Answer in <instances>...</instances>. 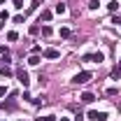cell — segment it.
<instances>
[{
  "mask_svg": "<svg viewBox=\"0 0 121 121\" xmlns=\"http://www.w3.org/2000/svg\"><path fill=\"white\" fill-rule=\"evenodd\" d=\"M14 7H16V9H21V7H23V0H14Z\"/></svg>",
  "mask_w": 121,
  "mask_h": 121,
  "instance_id": "cell-20",
  "label": "cell"
},
{
  "mask_svg": "<svg viewBox=\"0 0 121 121\" xmlns=\"http://www.w3.org/2000/svg\"><path fill=\"white\" fill-rule=\"evenodd\" d=\"M19 121H23V119H19Z\"/></svg>",
  "mask_w": 121,
  "mask_h": 121,
  "instance_id": "cell-26",
  "label": "cell"
},
{
  "mask_svg": "<svg viewBox=\"0 0 121 121\" xmlns=\"http://www.w3.org/2000/svg\"><path fill=\"white\" fill-rule=\"evenodd\" d=\"M40 5H42V0H33V2H30V9H37Z\"/></svg>",
  "mask_w": 121,
  "mask_h": 121,
  "instance_id": "cell-18",
  "label": "cell"
},
{
  "mask_svg": "<svg viewBox=\"0 0 121 121\" xmlns=\"http://www.w3.org/2000/svg\"><path fill=\"white\" fill-rule=\"evenodd\" d=\"M0 56L5 58V63H9V49H7V47H5V44L0 47Z\"/></svg>",
  "mask_w": 121,
  "mask_h": 121,
  "instance_id": "cell-9",
  "label": "cell"
},
{
  "mask_svg": "<svg viewBox=\"0 0 121 121\" xmlns=\"http://www.w3.org/2000/svg\"><path fill=\"white\" fill-rule=\"evenodd\" d=\"M5 93H7V86H0V98H2Z\"/></svg>",
  "mask_w": 121,
  "mask_h": 121,
  "instance_id": "cell-21",
  "label": "cell"
},
{
  "mask_svg": "<svg viewBox=\"0 0 121 121\" xmlns=\"http://www.w3.org/2000/svg\"><path fill=\"white\" fill-rule=\"evenodd\" d=\"M42 56H44V58H58L60 54H58V49H44Z\"/></svg>",
  "mask_w": 121,
  "mask_h": 121,
  "instance_id": "cell-6",
  "label": "cell"
},
{
  "mask_svg": "<svg viewBox=\"0 0 121 121\" xmlns=\"http://www.w3.org/2000/svg\"><path fill=\"white\" fill-rule=\"evenodd\" d=\"M107 7H109V12H117V9H119V2H117V0H112Z\"/></svg>",
  "mask_w": 121,
  "mask_h": 121,
  "instance_id": "cell-17",
  "label": "cell"
},
{
  "mask_svg": "<svg viewBox=\"0 0 121 121\" xmlns=\"http://www.w3.org/2000/svg\"><path fill=\"white\" fill-rule=\"evenodd\" d=\"M16 77H19V82L23 84V89H28V86H30V77H28V72H26L23 68H19V70H16Z\"/></svg>",
  "mask_w": 121,
  "mask_h": 121,
  "instance_id": "cell-3",
  "label": "cell"
},
{
  "mask_svg": "<svg viewBox=\"0 0 121 121\" xmlns=\"http://www.w3.org/2000/svg\"><path fill=\"white\" fill-rule=\"evenodd\" d=\"M58 35L63 37V40H68V37H70V28H60V30H58Z\"/></svg>",
  "mask_w": 121,
  "mask_h": 121,
  "instance_id": "cell-15",
  "label": "cell"
},
{
  "mask_svg": "<svg viewBox=\"0 0 121 121\" xmlns=\"http://www.w3.org/2000/svg\"><path fill=\"white\" fill-rule=\"evenodd\" d=\"M98 7H100V0H91V2H89V9H91V12H95Z\"/></svg>",
  "mask_w": 121,
  "mask_h": 121,
  "instance_id": "cell-14",
  "label": "cell"
},
{
  "mask_svg": "<svg viewBox=\"0 0 121 121\" xmlns=\"http://www.w3.org/2000/svg\"><path fill=\"white\" fill-rule=\"evenodd\" d=\"M86 119H91V121H107V114L105 112H98V109H91L89 114H86Z\"/></svg>",
  "mask_w": 121,
  "mask_h": 121,
  "instance_id": "cell-4",
  "label": "cell"
},
{
  "mask_svg": "<svg viewBox=\"0 0 121 121\" xmlns=\"http://www.w3.org/2000/svg\"><path fill=\"white\" fill-rule=\"evenodd\" d=\"M119 26H121V23H119Z\"/></svg>",
  "mask_w": 121,
  "mask_h": 121,
  "instance_id": "cell-27",
  "label": "cell"
},
{
  "mask_svg": "<svg viewBox=\"0 0 121 121\" xmlns=\"http://www.w3.org/2000/svg\"><path fill=\"white\" fill-rule=\"evenodd\" d=\"M40 33H42L44 37H49V35H51L54 30H51V26H42V28H40Z\"/></svg>",
  "mask_w": 121,
  "mask_h": 121,
  "instance_id": "cell-13",
  "label": "cell"
},
{
  "mask_svg": "<svg viewBox=\"0 0 121 121\" xmlns=\"http://www.w3.org/2000/svg\"><path fill=\"white\" fill-rule=\"evenodd\" d=\"M54 12H56V14H65V12H68V7H65V2H58V5L54 7Z\"/></svg>",
  "mask_w": 121,
  "mask_h": 121,
  "instance_id": "cell-10",
  "label": "cell"
},
{
  "mask_svg": "<svg viewBox=\"0 0 121 121\" xmlns=\"http://www.w3.org/2000/svg\"><path fill=\"white\" fill-rule=\"evenodd\" d=\"M82 60H86V63H103L105 60V54L103 51H95V54H86Z\"/></svg>",
  "mask_w": 121,
  "mask_h": 121,
  "instance_id": "cell-2",
  "label": "cell"
},
{
  "mask_svg": "<svg viewBox=\"0 0 121 121\" xmlns=\"http://www.w3.org/2000/svg\"><path fill=\"white\" fill-rule=\"evenodd\" d=\"M0 65H2V56H0Z\"/></svg>",
  "mask_w": 121,
  "mask_h": 121,
  "instance_id": "cell-25",
  "label": "cell"
},
{
  "mask_svg": "<svg viewBox=\"0 0 121 121\" xmlns=\"http://www.w3.org/2000/svg\"><path fill=\"white\" fill-rule=\"evenodd\" d=\"M7 40H9V42H16V40H19V33H16V30H9V33H7Z\"/></svg>",
  "mask_w": 121,
  "mask_h": 121,
  "instance_id": "cell-12",
  "label": "cell"
},
{
  "mask_svg": "<svg viewBox=\"0 0 121 121\" xmlns=\"http://www.w3.org/2000/svg\"><path fill=\"white\" fill-rule=\"evenodd\" d=\"M75 121H84V114L79 112V114H77V117H75Z\"/></svg>",
  "mask_w": 121,
  "mask_h": 121,
  "instance_id": "cell-22",
  "label": "cell"
},
{
  "mask_svg": "<svg viewBox=\"0 0 121 121\" xmlns=\"http://www.w3.org/2000/svg\"><path fill=\"white\" fill-rule=\"evenodd\" d=\"M51 12H49V9H44V12H42V14H40V23H42V21H44V23H49V21H51Z\"/></svg>",
  "mask_w": 121,
  "mask_h": 121,
  "instance_id": "cell-8",
  "label": "cell"
},
{
  "mask_svg": "<svg viewBox=\"0 0 121 121\" xmlns=\"http://www.w3.org/2000/svg\"><path fill=\"white\" fill-rule=\"evenodd\" d=\"M35 121H56V117L54 114H47V117H37Z\"/></svg>",
  "mask_w": 121,
  "mask_h": 121,
  "instance_id": "cell-16",
  "label": "cell"
},
{
  "mask_svg": "<svg viewBox=\"0 0 121 121\" xmlns=\"http://www.w3.org/2000/svg\"><path fill=\"white\" fill-rule=\"evenodd\" d=\"M40 60H42V58H40L37 54H30V56H28V63H30V65H37Z\"/></svg>",
  "mask_w": 121,
  "mask_h": 121,
  "instance_id": "cell-11",
  "label": "cell"
},
{
  "mask_svg": "<svg viewBox=\"0 0 121 121\" xmlns=\"http://www.w3.org/2000/svg\"><path fill=\"white\" fill-rule=\"evenodd\" d=\"M7 19H9V12L2 9V12H0V21H7Z\"/></svg>",
  "mask_w": 121,
  "mask_h": 121,
  "instance_id": "cell-19",
  "label": "cell"
},
{
  "mask_svg": "<svg viewBox=\"0 0 121 121\" xmlns=\"http://www.w3.org/2000/svg\"><path fill=\"white\" fill-rule=\"evenodd\" d=\"M79 100H82V103H86V105H91V103L95 100V95H93L91 91H86V93H82V95H79Z\"/></svg>",
  "mask_w": 121,
  "mask_h": 121,
  "instance_id": "cell-5",
  "label": "cell"
},
{
  "mask_svg": "<svg viewBox=\"0 0 121 121\" xmlns=\"http://www.w3.org/2000/svg\"><path fill=\"white\" fill-rule=\"evenodd\" d=\"M60 121H70V119H65V117H60Z\"/></svg>",
  "mask_w": 121,
  "mask_h": 121,
  "instance_id": "cell-23",
  "label": "cell"
},
{
  "mask_svg": "<svg viewBox=\"0 0 121 121\" xmlns=\"http://www.w3.org/2000/svg\"><path fill=\"white\" fill-rule=\"evenodd\" d=\"M0 30H2V21H0Z\"/></svg>",
  "mask_w": 121,
  "mask_h": 121,
  "instance_id": "cell-24",
  "label": "cell"
},
{
  "mask_svg": "<svg viewBox=\"0 0 121 121\" xmlns=\"http://www.w3.org/2000/svg\"><path fill=\"white\" fill-rule=\"evenodd\" d=\"M0 75L5 77V79H9V77L14 75V70H12V68H7V65H0Z\"/></svg>",
  "mask_w": 121,
  "mask_h": 121,
  "instance_id": "cell-7",
  "label": "cell"
},
{
  "mask_svg": "<svg viewBox=\"0 0 121 121\" xmlns=\"http://www.w3.org/2000/svg\"><path fill=\"white\" fill-rule=\"evenodd\" d=\"M91 79H93V72H89V70H82V72H77V75H75L72 84H89Z\"/></svg>",
  "mask_w": 121,
  "mask_h": 121,
  "instance_id": "cell-1",
  "label": "cell"
}]
</instances>
